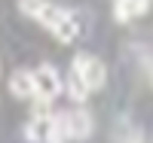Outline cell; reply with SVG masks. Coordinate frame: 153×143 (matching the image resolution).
<instances>
[{"label": "cell", "instance_id": "6da1fadb", "mask_svg": "<svg viewBox=\"0 0 153 143\" xmlns=\"http://www.w3.org/2000/svg\"><path fill=\"white\" fill-rule=\"evenodd\" d=\"M37 21H40L43 28L52 31V37L58 43H74L76 40V21H74V15L65 12V9H58V6H49L46 3L40 12H37Z\"/></svg>", "mask_w": 153, "mask_h": 143}, {"label": "cell", "instance_id": "7a4b0ae2", "mask_svg": "<svg viewBox=\"0 0 153 143\" xmlns=\"http://www.w3.org/2000/svg\"><path fill=\"white\" fill-rule=\"evenodd\" d=\"M71 70L80 73V79L86 82L89 92H95V88H104V82H107V70H104V64H101L95 55H86V52H80V55L74 58Z\"/></svg>", "mask_w": 153, "mask_h": 143}, {"label": "cell", "instance_id": "3957f363", "mask_svg": "<svg viewBox=\"0 0 153 143\" xmlns=\"http://www.w3.org/2000/svg\"><path fill=\"white\" fill-rule=\"evenodd\" d=\"M61 128H65V137L71 140H86L92 134V116L86 110H71V113H61Z\"/></svg>", "mask_w": 153, "mask_h": 143}, {"label": "cell", "instance_id": "277c9868", "mask_svg": "<svg viewBox=\"0 0 153 143\" xmlns=\"http://www.w3.org/2000/svg\"><path fill=\"white\" fill-rule=\"evenodd\" d=\"M34 98H46V100H52L55 95H61V79H58V73L49 67V64H43V67H37L34 73Z\"/></svg>", "mask_w": 153, "mask_h": 143}, {"label": "cell", "instance_id": "5b68a950", "mask_svg": "<svg viewBox=\"0 0 153 143\" xmlns=\"http://www.w3.org/2000/svg\"><path fill=\"white\" fill-rule=\"evenodd\" d=\"M150 9V0H113V15L117 21H132Z\"/></svg>", "mask_w": 153, "mask_h": 143}, {"label": "cell", "instance_id": "8992f818", "mask_svg": "<svg viewBox=\"0 0 153 143\" xmlns=\"http://www.w3.org/2000/svg\"><path fill=\"white\" fill-rule=\"evenodd\" d=\"M9 92L12 95H16V98H34L37 92H34V76L28 73V70H16V73H12L9 76Z\"/></svg>", "mask_w": 153, "mask_h": 143}, {"label": "cell", "instance_id": "52a82bcc", "mask_svg": "<svg viewBox=\"0 0 153 143\" xmlns=\"http://www.w3.org/2000/svg\"><path fill=\"white\" fill-rule=\"evenodd\" d=\"M68 92H71V98H74L76 103H83V100L89 98V88H86V82L80 79V73H76V70H71V76H68Z\"/></svg>", "mask_w": 153, "mask_h": 143}, {"label": "cell", "instance_id": "ba28073f", "mask_svg": "<svg viewBox=\"0 0 153 143\" xmlns=\"http://www.w3.org/2000/svg\"><path fill=\"white\" fill-rule=\"evenodd\" d=\"M46 6V0H19V9L25 12V15H34L37 18V12H40Z\"/></svg>", "mask_w": 153, "mask_h": 143}, {"label": "cell", "instance_id": "9c48e42d", "mask_svg": "<svg viewBox=\"0 0 153 143\" xmlns=\"http://www.w3.org/2000/svg\"><path fill=\"white\" fill-rule=\"evenodd\" d=\"M49 103L46 98H34V119H49Z\"/></svg>", "mask_w": 153, "mask_h": 143}, {"label": "cell", "instance_id": "30bf717a", "mask_svg": "<svg viewBox=\"0 0 153 143\" xmlns=\"http://www.w3.org/2000/svg\"><path fill=\"white\" fill-rule=\"evenodd\" d=\"M150 82H153V70H150Z\"/></svg>", "mask_w": 153, "mask_h": 143}, {"label": "cell", "instance_id": "8fae6325", "mask_svg": "<svg viewBox=\"0 0 153 143\" xmlns=\"http://www.w3.org/2000/svg\"><path fill=\"white\" fill-rule=\"evenodd\" d=\"M138 143H144V140H138Z\"/></svg>", "mask_w": 153, "mask_h": 143}]
</instances>
